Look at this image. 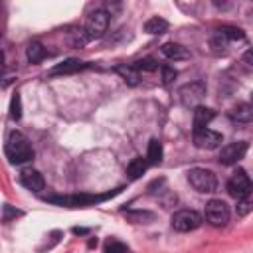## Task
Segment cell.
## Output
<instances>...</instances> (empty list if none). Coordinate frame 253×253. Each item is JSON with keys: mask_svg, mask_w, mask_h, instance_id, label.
<instances>
[{"mask_svg": "<svg viewBox=\"0 0 253 253\" xmlns=\"http://www.w3.org/2000/svg\"><path fill=\"white\" fill-rule=\"evenodd\" d=\"M146 160H148V164H158V162L162 160V144H160V140L152 138V140L148 142Z\"/></svg>", "mask_w": 253, "mask_h": 253, "instance_id": "7402d4cb", "label": "cell"}, {"mask_svg": "<svg viewBox=\"0 0 253 253\" xmlns=\"http://www.w3.org/2000/svg\"><path fill=\"white\" fill-rule=\"evenodd\" d=\"M150 164H148V160L146 158H142V156H136V158H132L130 162H128V166H126V174L132 178V180H136V178H140L144 172H146V168H148Z\"/></svg>", "mask_w": 253, "mask_h": 253, "instance_id": "2e32d148", "label": "cell"}, {"mask_svg": "<svg viewBox=\"0 0 253 253\" xmlns=\"http://www.w3.org/2000/svg\"><path fill=\"white\" fill-rule=\"evenodd\" d=\"M20 184H22L26 190H30V192H42V190L45 188L43 176H42L38 170H34V168H24V170L20 172Z\"/></svg>", "mask_w": 253, "mask_h": 253, "instance_id": "8fae6325", "label": "cell"}, {"mask_svg": "<svg viewBox=\"0 0 253 253\" xmlns=\"http://www.w3.org/2000/svg\"><path fill=\"white\" fill-rule=\"evenodd\" d=\"M126 219L130 223H152L154 221V211L150 210H130V211H125Z\"/></svg>", "mask_w": 253, "mask_h": 253, "instance_id": "ac0fdd59", "label": "cell"}, {"mask_svg": "<svg viewBox=\"0 0 253 253\" xmlns=\"http://www.w3.org/2000/svg\"><path fill=\"white\" fill-rule=\"evenodd\" d=\"M132 67L140 73V71H156L158 69V61L154 59V57H142V59H136L134 63H132Z\"/></svg>", "mask_w": 253, "mask_h": 253, "instance_id": "d4e9b609", "label": "cell"}, {"mask_svg": "<svg viewBox=\"0 0 253 253\" xmlns=\"http://www.w3.org/2000/svg\"><path fill=\"white\" fill-rule=\"evenodd\" d=\"M243 61H245L247 65H251V67H253V47H249V49L243 53Z\"/></svg>", "mask_w": 253, "mask_h": 253, "instance_id": "f546056e", "label": "cell"}, {"mask_svg": "<svg viewBox=\"0 0 253 253\" xmlns=\"http://www.w3.org/2000/svg\"><path fill=\"white\" fill-rule=\"evenodd\" d=\"M251 210H253V202H249V200H241L239 206H237V213H239V215H245V213L251 211Z\"/></svg>", "mask_w": 253, "mask_h": 253, "instance_id": "f1b7e54d", "label": "cell"}, {"mask_svg": "<svg viewBox=\"0 0 253 253\" xmlns=\"http://www.w3.org/2000/svg\"><path fill=\"white\" fill-rule=\"evenodd\" d=\"M223 142V136L211 128H198L194 130V144L204 150H213Z\"/></svg>", "mask_w": 253, "mask_h": 253, "instance_id": "30bf717a", "label": "cell"}, {"mask_svg": "<svg viewBox=\"0 0 253 253\" xmlns=\"http://www.w3.org/2000/svg\"><path fill=\"white\" fill-rule=\"evenodd\" d=\"M4 152H6V156H8V160L12 164H24V162L34 158V148H32L30 140L20 130L8 132L6 144H4Z\"/></svg>", "mask_w": 253, "mask_h": 253, "instance_id": "6da1fadb", "label": "cell"}, {"mask_svg": "<svg viewBox=\"0 0 253 253\" xmlns=\"http://www.w3.org/2000/svg\"><path fill=\"white\" fill-rule=\"evenodd\" d=\"M206 91H208L206 81L196 79V81H190V83H186V85H182L178 89V99H180L182 107L196 109V107H200L202 99L206 97Z\"/></svg>", "mask_w": 253, "mask_h": 253, "instance_id": "3957f363", "label": "cell"}, {"mask_svg": "<svg viewBox=\"0 0 253 253\" xmlns=\"http://www.w3.org/2000/svg\"><path fill=\"white\" fill-rule=\"evenodd\" d=\"M188 182L200 194H213L217 190V176L208 168H192L188 172Z\"/></svg>", "mask_w": 253, "mask_h": 253, "instance_id": "277c9868", "label": "cell"}, {"mask_svg": "<svg viewBox=\"0 0 253 253\" xmlns=\"http://www.w3.org/2000/svg\"><path fill=\"white\" fill-rule=\"evenodd\" d=\"M215 117L213 109H208V107H196L194 109V130L198 128H208V123Z\"/></svg>", "mask_w": 253, "mask_h": 253, "instance_id": "9a60e30c", "label": "cell"}, {"mask_svg": "<svg viewBox=\"0 0 253 253\" xmlns=\"http://www.w3.org/2000/svg\"><path fill=\"white\" fill-rule=\"evenodd\" d=\"M229 215H231L229 206H227L223 200H210V202L206 204L204 217H206V221H208L210 225L221 227V225H225V223L229 221Z\"/></svg>", "mask_w": 253, "mask_h": 253, "instance_id": "52a82bcc", "label": "cell"}, {"mask_svg": "<svg viewBox=\"0 0 253 253\" xmlns=\"http://www.w3.org/2000/svg\"><path fill=\"white\" fill-rule=\"evenodd\" d=\"M91 65L87 61H79V59H65L61 63H57L55 67H51L49 75H69V73H77L83 69H89Z\"/></svg>", "mask_w": 253, "mask_h": 253, "instance_id": "7c38bea8", "label": "cell"}, {"mask_svg": "<svg viewBox=\"0 0 253 253\" xmlns=\"http://www.w3.org/2000/svg\"><path fill=\"white\" fill-rule=\"evenodd\" d=\"M227 194L231 196V198H235L237 202H241V200H247V196L253 192V184H251V180H249V176L245 174V170H237V172H233V176L227 180Z\"/></svg>", "mask_w": 253, "mask_h": 253, "instance_id": "5b68a950", "label": "cell"}, {"mask_svg": "<svg viewBox=\"0 0 253 253\" xmlns=\"http://www.w3.org/2000/svg\"><path fill=\"white\" fill-rule=\"evenodd\" d=\"M10 117H12V121H20V117H22V99H20L18 93H14V97H12V103H10Z\"/></svg>", "mask_w": 253, "mask_h": 253, "instance_id": "484cf974", "label": "cell"}, {"mask_svg": "<svg viewBox=\"0 0 253 253\" xmlns=\"http://www.w3.org/2000/svg\"><path fill=\"white\" fill-rule=\"evenodd\" d=\"M103 251L105 253H128V245H125L123 241H119L117 237H109L103 245Z\"/></svg>", "mask_w": 253, "mask_h": 253, "instance_id": "603a6c76", "label": "cell"}, {"mask_svg": "<svg viewBox=\"0 0 253 253\" xmlns=\"http://www.w3.org/2000/svg\"><path fill=\"white\" fill-rule=\"evenodd\" d=\"M115 71L125 79V83H128V85H132V87L138 85V79H140V77H138V71H136L132 65H117Z\"/></svg>", "mask_w": 253, "mask_h": 253, "instance_id": "44dd1931", "label": "cell"}, {"mask_svg": "<svg viewBox=\"0 0 253 253\" xmlns=\"http://www.w3.org/2000/svg\"><path fill=\"white\" fill-rule=\"evenodd\" d=\"M45 55H47V51H45V47H43L40 42H30V43H28V47H26V57H28L30 63H40Z\"/></svg>", "mask_w": 253, "mask_h": 253, "instance_id": "d6986e66", "label": "cell"}, {"mask_svg": "<svg viewBox=\"0 0 253 253\" xmlns=\"http://www.w3.org/2000/svg\"><path fill=\"white\" fill-rule=\"evenodd\" d=\"M168 28H170V24L164 18H160V16H154V18L146 20V24H144V32L146 34H152V36L164 34V32H168Z\"/></svg>", "mask_w": 253, "mask_h": 253, "instance_id": "e0dca14e", "label": "cell"}, {"mask_svg": "<svg viewBox=\"0 0 253 253\" xmlns=\"http://www.w3.org/2000/svg\"><path fill=\"white\" fill-rule=\"evenodd\" d=\"M160 51H162V55H166V57L172 59V61H182V59H190V57H192V53H190L182 43H176V42H166V43H162Z\"/></svg>", "mask_w": 253, "mask_h": 253, "instance_id": "4fadbf2b", "label": "cell"}, {"mask_svg": "<svg viewBox=\"0 0 253 253\" xmlns=\"http://www.w3.org/2000/svg\"><path fill=\"white\" fill-rule=\"evenodd\" d=\"M20 215H24V211L12 208L10 204H4V210H2V221H4V223L12 221V219H16V217H20Z\"/></svg>", "mask_w": 253, "mask_h": 253, "instance_id": "4316f807", "label": "cell"}, {"mask_svg": "<svg viewBox=\"0 0 253 253\" xmlns=\"http://www.w3.org/2000/svg\"><path fill=\"white\" fill-rule=\"evenodd\" d=\"M107 26H109V12L99 8V10L89 14V18L83 26V34L87 36V40H95L107 32Z\"/></svg>", "mask_w": 253, "mask_h": 253, "instance_id": "8992f818", "label": "cell"}, {"mask_svg": "<svg viewBox=\"0 0 253 253\" xmlns=\"http://www.w3.org/2000/svg\"><path fill=\"white\" fill-rule=\"evenodd\" d=\"M251 105H253V93H251Z\"/></svg>", "mask_w": 253, "mask_h": 253, "instance_id": "4dcf8cb0", "label": "cell"}, {"mask_svg": "<svg viewBox=\"0 0 253 253\" xmlns=\"http://www.w3.org/2000/svg\"><path fill=\"white\" fill-rule=\"evenodd\" d=\"M123 188H117L113 192H105V194H73V196H43L45 202L51 204H59V206H67V208H85V206H93L99 202H105L113 196H117Z\"/></svg>", "mask_w": 253, "mask_h": 253, "instance_id": "7a4b0ae2", "label": "cell"}, {"mask_svg": "<svg viewBox=\"0 0 253 253\" xmlns=\"http://www.w3.org/2000/svg\"><path fill=\"white\" fill-rule=\"evenodd\" d=\"M217 32L219 34H223L229 42H241V40H245V34H243V30H239V28H235V26H221V28H217Z\"/></svg>", "mask_w": 253, "mask_h": 253, "instance_id": "cb8c5ba5", "label": "cell"}, {"mask_svg": "<svg viewBox=\"0 0 253 253\" xmlns=\"http://www.w3.org/2000/svg\"><path fill=\"white\" fill-rule=\"evenodd\" d=\"M229 119L235 123H249L253 121V105L251 103H239L229 111Z\"/></svg>", "mask_w": 253, "mask_h": 253, "instance_id": "5bb4252c", "label": "cell"}, {"mask_svg": "<svg viewBox=\"0 0 253 253\" xmlns=\"http://www.w3.org/2000/svg\"><path fill=\"white\" fill-rule=\"evenodd\" d=\"M160 71H162V83H164V85H170V83L176 79V75H178V71H176L172 65H162Z\"/></svg>", "mask_w": 253, "mask_h": 253, "instance_id": "83f0119b", "label": "cell"}, {"mask_svg": "<svg viewBox=\"0 0 253 253\" xmlns=\"http://www.w3.org/2000/svg\"><path fill=\"white\" fill-rule=\"evenodd\" d=\"M227 43H229V40H227L223 34H219V32L215 30V34H213L211 40H210L211 53H215V55H225V53H227Z\"/></svg>", "mask_w": 253, "mask_h": 253, "instance_id": "ffe728a7", "label": "cell"}, {"mask_svg": "<svg viewBox=\"0 0 253 253\" xmlns=\"http://www.w3.org/2000/svg\"><path fill=\"white\" fill-rule=\"evenodd\" d=\"M202 225V215L196 210H178L172 215V227L180 233H188L194 231Z\"/></svg>", "mask_w": 253, "mask_h": 253, "instance_id": "ba28073f", "label": "cell"}, {"mask_svg": "<svg viewBox=\"0 0 253 253\" xmlns=\"http://www.w3.org/2000/svg\"><path fill=\"white\" fill-rule=\"evenodd\" d=\"M249 144L245 140H239V142H231V144H225L219 152V162L225 164V166H231V164H237L245 152H247Z\"/></svg>", "mask_w": 253, "mask_h": 253, "instance_id": "9c48e42d", "label": "cell"}]
</instances>
